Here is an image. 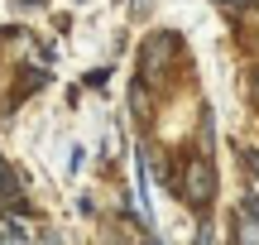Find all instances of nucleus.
Instances as JSON below:
<instances>
[{"instance_id":"3","label":"nucleus","mask_w":259,"mask_h":245,"mask_svg":"<svg viewBox=\"0 0 259 245\" xmlns=\"http://www.w3.org/2000/svg\"><path fill=\"white\" fill-rule=\"evenodd\" d=\"M0 245H24V226L19 221H0Z\"/></svg>"},{"instance_id":"4","label":"nucleus","mask_w":259,"mask_h":245,"mask_svg":"<svg viewBox=\"0 0 259 245\" xmlns=\"http://www.w3.org/2000/svg\"><path fill=\"white\" fill-rule=\"evenodd\" d=\"M10 202H15V178H10V169L0 164V212H5Z\"/></svg>"},{"instance_id":"2","label":"nucleus","mask_w":259,"mask_h":245,"mask_svg":"<svg viewBox=\"0 0 259 245\" xmlns=\"http://www.w3.org/2000/svg\"><path fill=\"white\" fill-rule=\"evenodd\" d=\"M211 192H216L211 164H206L202 154H192V159H187V169H183V197L192 202V207H206V202H211Z\"/></svg>"},{"instance_id":"1","label":"nucleus","mask_w":259,"mask_h":245,"mask_svg":"<svg viewBox=\"0 0 259 245\" xmlns=\"http://www.w3.org/2000/svg\"><path fill=\"white\" fill-rule=\"evenodd\" d=\"M173 53H178V38H173V34H154V38L144 44V53H139V72H144L149 87L168 77L163 67H168V58H173Z\"/></svg>"},{"instance_id":"7","label":"nucleus","mask_w":259,"mask_h":245,"mask_svg":"<svg viewBox=\"0 0 259 245\" xmlns=\"http://www.w3.org/2000/svg\"><path fill=\"white\" fill-rule=\"evenodd\" d=\"M254 101H259V77H254Z\"/></svg>"},{"instance_id":"6","label":"nucleus","mask_w":259,"mask_h":245,"mask_svg":"<svg viewBox=\"0 0 259 245\" xmlns=\"http://www.w3.org/2000/svg\"><path fill=\"white\" fill-rule=\"evenodd\" d=\"M221 5H235V10H250V5H259V0H221Z\"/></svg>"},{"instance_id":"8","label":"nucleus","mask_w":259,"mask_h":245,"mask_svg":"<svg viewBox=\"0 0 259 245\" xmlns=\"http://www.w3.org/2000/svg\"><path fill=\"white\" fill-rule=\"evenodd\" d=\"M144 245H158V240H144Z\"/></svg>"},{"instance_id":"5","label":"nucleus","mask_w":259,"mask_h":245,"mask_svg":"<svg viewBox=\"0 0 259 245\" xmlns=\"http://www.w3.org/2000/svg\"><path fill=\"white\" fill-rule=\"evenodd\" d=\"M240 245H259V221H254V217L240 221Z\"/></svg>"}]
</instances>
